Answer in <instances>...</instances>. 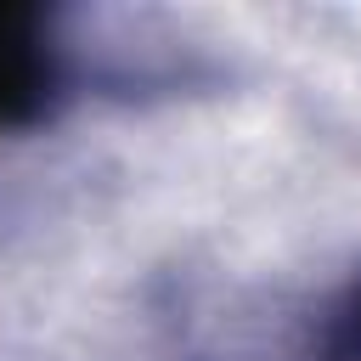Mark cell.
<instances>
[{"mask_svg": "<svg viewBox=\"0 0 361 361\" xmlns=\"http://www.w3.org/2000/svg\"><path fill=\"white\" fill-rule=\"evenodd\" d=\"M45 85H51V56L39 45V17L0 6V124L34 118Z\"/></svg>", "mask_w": 361, "mask_h": 361, "instance_id": "cell-1", "label": "cell"}]
</instances>
